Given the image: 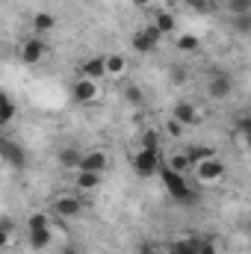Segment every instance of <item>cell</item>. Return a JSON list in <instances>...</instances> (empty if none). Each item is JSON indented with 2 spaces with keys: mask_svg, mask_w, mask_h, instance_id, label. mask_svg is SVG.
Here are the masks:
<instances>
[{
  "mask_svg": "<svg viewBox=\"0 0 251 254\" xmlns=\"http://www.w3.org/2000/svg\"><path fill=\"white\" fill-rule=\"evenodd\" d=\"M166 169H172V172H178V175H187L189 169H192V163H189V157L181 151V154H172L166 163H163Z\"/></svg>",
  "mask_w": 251,
  "mask_h": 254,
  "instance_id": "22",
  "label": "cell"
},
{
  "mask_svg": "<svg viewBox=\"0 0 251 254\" xmlns=\"http://www.w3.org/2000/svg\"><path fill=\"white\" fill-rule=\"evenodd\" d=\"M45 54H48V45L42 42V36H30L24 45H21V60L24 65H36L45 60Z\"/></svg>",
  "mask_w": 251,
  "mask_h": 254,
  "instance_id": "9",
  "label": "cell"
},
{
  "mask_svg": "<svg viewBox=\"0 0 251 254\" xmlns=\"http://www.w3.org/2000/svg\"><path fill=\"white\" fill-rule=\"evenodd\" d=\"M98 95H101V89H98V83L95 80H86V77H77L74 80V86H71V101L74 104H95L98 101Z\"/></svg>",
  "mask_w": 251,
  "mask_h": 254,
  "instance_id": "5",
  "label": "cell"
},
{
  "mask_svg": "<svg viewBox=\"0 0 251 254\" xmlns=\"http://www.w3.org/2000/svg\"><path fill=\"white\" fill-rule=\"evenodd\" d=\"M234 30H237V36H249L251 33V15H237L234 18Z\"/></svg>",
  "mask_w": 251,
  "mask_h": 254,
  "instance_id": "31",
  "label": "cell"
},
{
  "mask_svg": "<svg viewBox=\"0 0 251 254\" xmlns=\"http://www.w3.org/2000/svg\"><path fill=\"white\" fill-rule=\"evenodd\" d=\"M175 48H178L181 54H195V51L201 48V39L192 36V33H181V36L175 39Z\"/></svg>",
  "mask_w": 251,
  "mask_h": 254,
  "instance_id": "21",
  "label": "cell"
},
{
  "mask_svg": "<svg viewBox=\"0 0 251 254\" xmlns=\"http://www.w3.org/2000/svg\"><path fill=\"white\" fill-rule=\"evenodd\" d=\"M228 15H251V0H228Z\"/></svg>",
  "mask_w": 251,
  "mask_h": 254,
  "instance_id": "27",
  "label": "cell"
},
{
  "mask_svg": "<svg viewBox=\"0 0 251 254\" xmlns=\"http://www.w3.org/2000/svg\"><path fill=\"white\" fill-rule=\"evenodd\" d=\"M163 166V160H160V151H151V148H139L136 154H133V172L139 175V178H151V175H157V169Z\"/></svg>",
  "mask_w": 251,
  "mask_h": 254,
  "instance_id": "2",
  "label": "cell"
},
{
  "mask_svg": "<svg viewBox=\"0 0 251 254\" xmlns=\"http://www.w3.org/2000/svg\"><path fill=\"white\" fill-rule=\"evenodd\" d=\"M139 254H163V249H160V243L145 240V243H139Z\"/></svg>",
  "mask_w": 251,
  "mask_h": 254,
  "instance_id": "33",
  "label": "cell"
},
{
  "mask_svg": "<svg viewBox=\"0 0 251 254\" xmlns=\"http://www.w3.org/2000/svg\"><path fill=\"white\" fill-rule=\"evenodd\" d=\"M15 116H18V107H15V101L0 89V127L12 125L15 122Z\"/></svg>",
  "mask_w": 251,
  "mask_h": 254,
  "instance_id": "16",
  "label": "cell"
},
{
  "mask_svg": "<svg viewBox=\"0 0 251 254\" xmlns=\"http://www.w3.org/2000/svg\"><path fill=\"white\" fill-rule=\"evenodd\" d=\"M27 228H30V231H39V228H51V219H48L45 213H33V216L27 219Z\"/></svg>",
  "mask_w": 251,
  "mask_h": 254,
  "instance_id": "30",
  "label": "cell"
},
{
  "mask_svg": "<svg viewBox=\"0 0 251 254\" xmlns=\"http://www.w3.org/2000/svg\"><path fill=\"white\" fill-rule=\"evenodd\" d=\"M192 169H195V178H198L201 184H219V181L228 175V169H225V163H222L219 157L204 160V163H195Z\"/></svg>",
  "mask_w": 251,
  "mask_h": 254,
  "instance_id": "4",
  "label": "cell"
},
{
  "mask_svg": "<svg viewBox=\"0 0 251 254\" xmlns=\"http://www.w3.org/2000/svg\"><path fill=\"white\" fill-rule=\"evenodd\" d=\"M63 254H83L77 246H63Z\"/></svg>",
  "mask_w": 251,
  "mask_h": 254,
  "instance_id": "36",
  "label": "cell"
},
{
  "mask_svg": "<svg viewBox=\"0 0 251 254\" xmlns=\"http://www.w3.org/2000/svg\"><path fill=\"white\" fill-rule=\"evenodd\" d=\"M0 157H3L12 169H18V172L27 166V154H24V148H21L18 142H12V139H3V136H0Z\"/></svg>",
  "mask_w": 251,
  "mask_h": 254,
  "instance_id": "8",
  "label": "cell"
},
{
  "mask_svg": "<svg viewBox=\"0 0 251 254\" xmlns=\"http://www.w3.org/2000/svg\"><path fill=\"white\" fill-rule=\"evenodd\" d=\"M231 92H234V80H231V74H213V77L207 80V95H210V98L225 101V98H231Z\"/></svg>",
  "mask_w": 251,
  "mask_h": 254,
  "instance_id": "10",
  "label": "cell"
},
{
  "mask_svg": "<svg viewBox=\"0 0 251 254\" xmlns=\"http://www.w3.org/2000/svg\"><path fill=\"white\" fill-rule=\"evenodd\" d=\"M160 39H163V36H160L154 27H142V30L133 33V42H130V45H133L136 54H154L157 45H160Z\"/></svg>",
  "mask_w": 251,
  "mask_h": 254,
  "instance_id": "6",
  "label": "cell"
},
{
  "mask_svg": "<svg viewBox=\"0 0 251 254\" xmlns=\"http://www.w3.org/2000/svg\"><path fill=\"white\" fill-rule=\"evenodd\" d=\"M107 169H110V157H107V151H101V148H89V151L80 154V166H77V172H95V175H104Z\"/></svg>",
  "mask_w": 251,
  "mask_h": 254,
  "instance_id": "3",
  "label": "cell"
},
{
  "mask_svg": "<svg viewBox=\"0 0 251 254\" xmlns=\"http://www.w3.org/2000/svg\"><path fill=\"white\" fill-rule=\"evenodd\" d=\"M80 77H86V80H104L107 74H104V57H89L86 63L80 65Z\"/></svg>",
  "mask_w": 251,
  "mask_h": 254,
  "instance_id": "13",
  "label": "cell"
},
{
  "mask_svg": "<svg viewBox=\"0 0 251 254\" xmlns=\"http://www.w3.org/2000/svg\"><path fill=\"white\" fill-rule=\"evenodd\" d=\"M125 98L133 104V107H142V104H145V92H142L136 83H127L125 86Z\"/></svg>",
  "mask_w": 251,
  "mask_h": 254,
  "instance_id": "25",
  "label": "cell"
},
{
  "mask_svg": "<svg viewBox=\"0 0 251 254\" xmlns=\"http://www.w3.org/2000/svg\"><path fill=\"white\" fill-rule=\"evenodd\" d=\"M198 237H181L175 243H169V254H198Z\"/></svg>",
  "mask_w": 251,
  "mask_h": 254,
  "instance_id": "17",
  "label": "cell"
},
{
  "mask_svg": "<svg viewBox=\"0 0 251 254\" xmlns=\"http://www.w3.org/2000/svg\"><path fill=\"white\" fill-rule=\"evenodd\" d=\"M166 133H169L172 139H181V136H184V125L175 122V119H169V122H166Z\"/></svg>",
  "mask_w": 251,
  "mask_h": 254,
  "instance_id": "32",
  "label": "cell"
},
{
  "mask_svg": "<svg viewBox=\"0 0 251 254\" xmlns=\"http://www.w3.org/2000/svg\"><path fill=\"white\" fill-rule=\"evenodd\" d=\"M157 175H160V181H163L166 192H169L178 204H187V207L198 204V192L187 184V175H178V172H172V169H166V166H160Z\"/></svg>",
  "mask_w": 251,
  "mask_h": 254,
  "instance_id": "1",
  "label": "cell"
},
{
  "mask_svg": "<svg viewBox=\"0 0 251 254\" xmlns=\"http://www.w3.org/2000/svg\"><path fill=\"white\" fill-rule=\"evenodd\" d=\"M184 154L189 157V163H192V166H195V163H204V160H213V157H219V151H216L213 145H189Z\"/></svg>",
  "mask_w": 251,
  "mask_h": 254,
  "instance_id": "15",
  "label": "cell"
},
{
  "mask_svg": "<svg viewBox=\"0 0 251 254\" xmlns=\"http://www.w3.org/2000/svg\"><path fill=\"white\" fill-rule=\"evenodd\" d=\"M169 80H172L175 86L189 83V68H187V65H172V68H169Z\"/></svg>",
  "mask_w": 251,
  "mask_h": 254,
  "instance_id": "26",
  "label": "cell"
},
{
  "mask_svg": "<svg viewBox=\"0 0 251 254\" xmlns=\"http://www.w3.org/2000/svg\"><path fill=\"white\" fill-rule=\"evenodd\" d=\"M51 243H54V234H51V228L30 231V249H36V252H45V249H51Z\"/></svg>",
  "mask_w": 251,
  "mask_h": 254,
  "instance_id": "19",
  "label": "cell"
},
{
  "mask_svg": "<svg viewBox=\"0 0 251 254\" xmlns=\"http://www.w3.org/2000/svg\"><path fill=\"white\" fill-rule=\"evenodd\" d=\"M160 36H169V33H175L178 30V21H175V15L169 12V9H160L157 15H154V24H151Z\"/></svg>",
  "mask_w": 251,
  "mask_h": 254,
  "instance_id": "14",
  "label": "cell"
},
{
  "mask_svg": "<svg viewBox=\"0 0 251 254\" xmlns=\"http://www.w3.org/2000/svg\"><path fill=\"white\" fill-rule=\"evenodd\" d=\"M198 254H219V249H216L210 240H201V243H198Z\"/></svg>",
  "mask_w": 251,
  "mask_h": 254,
  "instance_id": "34",
  "label": "cell"
},
{
  "mask_svg": "<svg viewBox=\"0 0 251 254\" xmlns=\"http://www.w3.org/2000/svg\"><path fill=\"white\" fill-rule=\"evenodd\" d=\"M101 181H104V175H95V172H77V178H74V184H77V190L80 192L98 190Z\"/></svg>",
  "mask_w": 251,
  "mask_h": 254,
  "instance_id": "18",
  "label": "cell"
},
{
  "mask_svg": "<svg viewBox=\"0 0 251 254\" xmlns=\"http://www.w3.org/2000/svg\"><path fill=\"white\" fill-rule=\"evenodd\" d=\"M151 3H154V0H133V6H139V9H148Z\"/></svg>",
  "mask_w": 251,
  "mask_h": 254,
  "instance_id": "37",
  "label": "cell"
},
{
  "mask_svg": "<svg viewBox=\"0 0 251 254\" xmlns=\"http://www.w3.org/2000/svg\"><path fill=\"white\" fill-rule=\"evenodd\" d=\"M142 148L160 151V127H148V130L142 133Z\"/></svg>",
  "mask_w": 251,
  "mask_h": 254,
  "instance_id": "24",
  "label": "cell"
},
{
  "mask_svg": "<svg viewBox=\"0 0 251 254\" xmlns=\"http://www.w3.org/2000/svg\"><path fill=\"white\" fill-rule=\"evenodd\" d=\"M127 57L125 54H107L104 57V74L107 77H125L127 74Z\"/></svg>",
  "mask_w": 251,
  "mask_h": 254,
  "instance_id": "12",
  "label": "cell"
},
{
  "mask_svg": "<svg viewBox=\"0 0 251 254\" xmlns=\"http://www.w3.org/2000/svg\"><path fill=\"white\" fill-rule=\"evenodd\" d=\"M237 130H240V136H246V133L251 130V119H249V116H243V119L237 122Z\"/></svg>",
  "mask_w": 251,
  "mask_h": 254,
  "instance_id": "35",
  "label": "cell"
},
{
  "mask_svg": "<svg viewBox=\"0 0 251 254\" xmlns=\"http://www.w3.org/2000/svg\"><path fill=\"white\" fill-rule=\"evenodd\" d=\"M12 222L9 219H0V252H6L9 249V243H12Z\"/></svg>",
  "mask_w": 251,
  "mask_h": 254,
  "instance_id": "29",
  "label": "cell"
},
{
  "mask_svg": "<svg viewBox=\"0 0 251 254\" xmlns=\"http://www.w3.org/2000/svg\"><path fill=\"white\" fill-rule=\"evenodd\" d=\"M54 27H57V18H54L51 12H36V15H33V30H36L39 36H42V33H51Z\"/></svg>",
  "mask_w": 251,
  "mask_h": 254,
  "instance_id": "20",
  "label": "cell"
},
{
  "mask_svg": "<svg viewBox=\"0 0 251 254\" xmlns=\"http://www.w3.org/2000/svg\"><path fill=\"white\" fill-rule=\"evenodd\" d=\"M54 213L60 219H77L83 213V198H77V195H57L54 198Z\"/></svg>",
  "mask_w": 251,
  "mask_h": 254,
  "instance_id": "7",
  "label": "cell"
},
{
  "mask_svg": "<svg viewBox=\"0 0 251 254\" xmlns=\"http://www.w3.org/2000/svg\"><path fill=\"white\" fill-rule=\"evenodd\" d=\"M184 6L192 9L195 15H210L213 12V0H184Z\"/></svg>",
  "mask_w": 251,
  "mask_h": 254,
  "instance_id": "28",
  "label": "cell"
},
{
  "mask_svg": "<svg viewBox=\"0 0 251 254\" xmlns=\"http://www.w3.org/2000/svg\"><path fill=\"white\" fill-rule=\"evenodd\" d=\"M172 119H175V122H181L184 127H189V125H195V122H198V110H195V104H192V101H178V104H175V110H172Z\"/></svg>",
  "mask_w": 251,
  "mask_h": 254,
  "instance_id": "11",
  "label": "cell"
},
{
  "mask_svg": "<svg viewBox=\"0 0 251 254\" xmlns=\"http://www.w3.org/2000/svg\"><path fill=\"white\" fill-rule=\"evenodd\" d=\"M80 154H83L80 148H63V151L57 154V160H60L63 169H77V166H80Z\"/></svg>",
  "mask_w": 251,
  "mask_h": 254,
  "instance_id": "23",
  "label": "cell"
}]
</instances>
